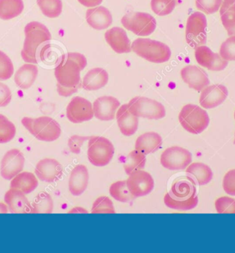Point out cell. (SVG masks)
Here are the masks:
<instances>
[{
    "instance_id": "30bf717a",
    "label": "cell",
    "mask_w": 235,
    "mask_h": 253,
    "mask_svg": "<svg viewBox=\"0 0 235 253\" xmlns=\"http://www.w3.org/2000/svg\"><path fill=\"white\" fill-rule=\"evenodd\" d=\"M207 20L200 12H195L188 18L186 27V40L192 48L204 45L207 41Z\"/></svg>"
},
{
    "instance_id": "5b68a950",
    "label": "cell",
    "mask_w": 235,
    "mask_h": 253,
    "mask_svg": "<svg viewBox=\"0 0 235 253\" xmlns=\"http://www.w3.org/2000/svg\"><path fill=\"white\" fill-rule=\"evenodd\" d=\"M132 49L137 55L146 61L158 64L169 61L171 56L169 46L150 39H137L132 43Z\"/></svg>"
},
{
    "instance_id": "6da1fadb",
    "label": "cell",
    "mask_w": 235,
    "mask_h": 253,
    "mask_svg": "<svg viewBox=\"0 0 235 253\" xmlns=\"http://www.w3.org/2000/svg\"><path fill=\"white\" fill-rule=\"evenodd\" d=\"M87 64L86 56L80 53L69 52L62 56L54 70L57 91L61 96H70L81 87V72Z\"/></svg>"
},
{
    "instance_id": "b9f144b4",
    "label": "cell",
    "mask_w": 235,
    "mask_h": 253,
    "mask_svg": "<svg viewBox=\"0 0 235 253\" xmlns=\"http://www.w3.org/2000/svg\"><path fill=\"white\" fill-rule=\"evenodd\" d=\"M220 56L226 61H235V36L229 37L222 44Z\"/></svg>"
},
{
    "instance_id": "ffe728a7",
    "label": "cell",
    "mask_w": 235,
    "mask_h": 253,
    "mask_svg": "<svg viewBox=\"0 0 235 253\" xmlns=\"http://www.w3.org/2000/svg\"><path fill=\"white\" fill-rule=\"evenodd\" d=\"M5 203L12 213H32V205L22 191L10 188L4 196Z\"/></svg>"
},
{
    "instance_id": "277c9868",
    "label": "cell",
    "mask_w": 235,
    "mask_h": 253,
    "mask_svg": "<svg viewBox=\"0 0 235 253\" xmlns=\"http://www.w3.org/2000/svg\"><path fill=\"white\" fill-rule=\"evenodd\" d=\"M22 123L28 131L40 141L51 142L61 136V129L59 123L49 117L24 118Z\"/></svg>"
},
{
    "instance_id": "44dd1931",
    "label": "cell",
    "mask_w": 235,
    "mask_h": 253,
    "mask_svg": "<svg viewBox=\"0 0 235 253\" xmlns=\"http://www.w3.org/2000/svg\"><path fill=\"white\" fill-rule=\"evenodd\" d=\"M105 38L113 50L118 54H126L132 51L130 39L123 28H111L105 33Z\"/></svg>"
},
{
    "instance_id": "4316f807",
    "label": "cell",
    "mask_w": 235,
    "mask_h": 253,
    "mask_svg": "<svg viewBox=\"0 0 235 253\" xmlns=\"http://www.w3.org/2000/svg\"><path fill=\"white\" fill-rule=\"evenodd\" d=\"M162 144V137L155 132L141 134L136 139L135 148L144 155L154 153Z\"/></svg>"
},
{
    "instance_id": "2e32d148",
    "label": "cell",
    "mask_w": 235,
    "mask_h": 253,
    "mask_svg": "<svg viewBox=\"0 0 235 253\" xmlns=\"http://www.w3.org/2000/svg\"><path fill=\"white\" fill-rule=\"evenodd\" d=\"M35 171L37 178L42 181L54 183L61 178L63 168L56 159L46 158L38 162Z\"/></svg>"
},
{
    "instance_id": "cb8c5ba5",
    "label": "cell",
    "mask_w": 235,
    "mask_h": 253,
    "mask_svg": "<svg viewBox=\"0 0 235 253\" xmlns=\"http://www.w3.org/2000/svg\"><path fill=\"white\" fill-rule=\"evenodd\" d=\"M116 120L120 130L127 137L133 135L139 128V118L134 116L129 110L127 104H123L116 113Z\"/></svg>"
},
{
    "instance_id": "836d02e7",
    "label": "cell",
    "mask_w": 235,
    "mask_h": 253,
    "mask_svg": "<svg viewBox=\"0 0 235 253\" xmlns=\"http://www.w3.org/2000/svg\"><path fill=\"white\" fill-rule=\"evenodd\" d=\"M109 194L116 201L121 203H128L135 198L131 194L126 180H120L113 183L109 187Z\"/></svg>"
},
{
    "instance_id": "7a4b0ae2",
    "label": "cell",
    "mask_w": 235,
    "mask_h": 253,
    "mask_svg": "<svg viewBox=\"0 0 235 253\" xmlns=\"http://www.w3.org/2000/svg\"><path fill=\"white\" fill-rule=\"evenodd\" d=\"M196 184L190 178H180L174 182L171 190L164 196V204L175 210H191L197 206Z\"/></svg>"
},
{
    "instance_id": "d6986e66",
    "label": "cell",
    "mask_w": 235,
    "mask_h": 253,
    "mask_svg": "<svg viewBox=\"0 0 235 253\" xmlns=\"http://www.w3.org/2000/svg\"><path fill=\"white\" fill-rule=\"evenodd\" d=\"M121 103L112 96H102L95 100L93 104L94 113L96 118L101 121H111L115 119L116 111Z\"/></svg>"
},
{
    "instance_id": "7bdbcfd3",
    "label": "cell",
    "mask_w": 235,
    "mask_h": 253,
    "mask_svg": "<svg viewBox=\"0 0 235 253\" xmlns=\"http://www.w3.org/2000/svg\"><path fill=\"white\" fill-rule=\"evenodd\" d=\"M223 188L226 194L235 196V169L228 171L223 179Z\"/></svg>"
},
{
    "instance_id": "3957f363",
    "label": "cell",
    "mask_w": 235,
    "mask_h": 253,
    "mask_svg": "<svg viewBox=\"0 0 235 253\" xmlns=\"http://www.w3.org/2000/svg\"><path fill=\"white\" fill-rule=\"evenodd\" d=\"M24 33L26 37L21 53L22 57L26 63L37 64L41 46L51 40V34L47 26L37 22L26 25Z\"/></svg>"
},
{
    "instance_id": "f1b7e54d",
    "label": "cell",
    "mask_w": 235,
    "mask_h": 253,
    "mask_svg": "<svg viewBox=\"0 0 235 253\" xmlns=\"http://www.w3.org/2000/svg\"><path fill=\"white\" fill-rule=\"evenodd\" d=\"M38 185V179L34 174L23 171L12 178L10 182V188L18 189L25 194H28L33 192Z\"/></svg>"
},
{
    "instance_id": "5bb4252c",
    "label": "cell",
    "mask_w": 235,
    "mask_h": 253,
    "mask_svg": "<svg viewBox=\"0 0 235 253\" xmlns=\"http://www.w3.org/2000/svg\"><path fill=\"white\" fill-rule=\"evenodd\" d=\"M25 159L18 149L8 150L3 156L1 163V175L4 179L12 180L22 172L24 167Z\"/></svg>"
},
{
    "instance_id": "f546056e",
    "label": "cell",
    "mask_w": 235,
    "mask_h": 253,
    "mask_svg": "<svg viewBox=\"0 0 235 253\" xmlns=\"http://www.w3.org/2000/svg\"><path fill=\"white\" fill-rule=\"evenodd\" d=\"M24 4L23 0H0V19L10 20L22 14Z\"/></svg>"
},
{
    "instance_id": "d590c367",
    "label": "cell",
    "mask_w": 235,
    "mask_h": 253,
    "mask_svg": "<svg viewBox=\"0 0 235 253\" xmlns=\"http://www.w3.org/2000/svg\"><path fill=\"white\" fill-rule=\"evenodd\" d=\"M181 1L182 0H151V9L157 15L167 16L171 14Z\"/></svg>"
},
{
    "instance_id": "52a82bcc",
    "label": "cell",
    "mask_w": 235,
    "mask_h": 253,
    "mask_svg": "<svg viewBox=\"0 0 235 253\" xmlns=\"http://www.w3.org/2000/svg\"><path fill=\"white\" fill-rule=\"evenodd\" d=\"M114 154V147L107 138L94 136L89 139L88 157L93 166L103 167L108 165Z\"/></svg>"
},
{
    "instance_id": "4fadbf2b",
    "label": "cell",
    "mask_w": 235,
    "mask_h": 253,
    "mask_svg": "<svg viewBox=\"0 0 235 253\" xmlns=\"http://www.w3.org/2000/svg\"><path fill=\"white\" fill-rule=\"evenodd\" d=\"M127 185L134 198L148 195L154 188V180L148 172L139 170L129 175Z\"/></svg>"
},
{
    "instance_id": "ba28073f",
    "label": "cell",
    "mask_w": 235,
    "mask_h": 253,
    "mask_svg": "<svg viewBox=\"0 0 235 253\" xmlns=\"http://www.w3.org/2000/svg\"><path fill=\"white\" fill-rule=\"evenodd\" d=\"M130 112L138 118L160 120L166 116L163 104L145 97H135L127 104Z\"/></svg>"
},
{
    "instance_id": "e575fe53",
    "label": "cell",
    "mask_w": 235,
    "mask_h": 253,
    "mask_svg": "<svg viewBox=\"0 0 235 253\" xmlns=\"http://www.w3.org/2000/svg\"><path fill=\"white\" fill-rule=\"evenodd\" d=\"M37 2L42 13L49 18L59 17L63 10L61 0H37Z\"/></svg>"
},
{
    "instance_id": "ee69618b",
    "label": "cell",
    "mask_w": 235,
    "mask_h": 253,
    "mask_svg": "<svg viewBox=\"0 0 235 253\" xmlns=\"http://www.w3.org/2000/svg\"><path fill=\"white\" fill-rule=\"evenodd\" d=\"M90 137H82L79 135H73L68 140V147L71 153L79 155L81 153V147L86 140H88Z\"/></svg>"
},
{
    "instance_id": "7dc6e473",
    "label": "cell",
    "mask_w": 235,
    "mask_h": 253,
    "mask_svg": "<svg viewBox=\"0 0 235 253\" xmlns=\"http://www.w3.org/2000/svg\"><path fill=\"white\" fill-rule=\"evenodd\" d=\"M8 212V208L6 204L0 203V213H7Z\"/></svg>"
},
{
    "instance_id": "d6a6232c",
    "label": "cell",
    "mask_w": 235,
    "mask_h": 253,
    "mask_svg": "<svg viewBox=\"0 0 235 253\" xmlns=\"http://www.w3.org/2000/svg\"><path fill=\"white\" fill-rule=\"evenodd\" d=\"M32 213H51L54 208L52 198L45 192H41L32 205Z\"/></svg>"
},
{
    "instance_id": "74e56055",
    "label": "cell",
    "mask_w": 235,
    "mask_h": 253,
    "mask_svg": "<svg viewBox=\"0 0 235 253\" xmlns=\"http://www.w3.org/2000/svg\"><path fill=\"white\" fill-rule=\"evenodd\" d=\"M112 201L107 196H100L93 203L92 213H115Z\"/></svg>"
},
{
    "instance_id": "c3c4849f",
    "label": "cell",
    "mask_w": 235,
    "mask_h": 253,
    "mask_svg": "<svg viewBox=\"0 0 235 253\" xmlns=\"http://www.w3.org/2000/svg\"><path fill=\"white\" fill-rule=\"evenodd\" d=\"M224 2L227 3V4H232L235 2V0H224Z\"/></svg>"
},
{
    "instance_id": "ac0fdd59",
    "label": "cell",
    "mask_w": 235,
    "mask_h": 253,
    "mask_svg": "<svg viewBox=\"0 0 235 253\" xmlns=\"http://www.w3.org/2000/svg\"><path fill=\"white\" fill-rule=\"evenodd\" d=\"M181 77L184 82L189 87L201 92L210 84V80L206 72L200 67L195 65H188L181 70Z\"/></svg>"
},
{
    "instance_id": "f907efd6",
    "label": "cell",
    "mask_w": 235,
    "mask_h": 253,
    "mask_svg": "<svg viewBox=\"0 0 235 253\" xmlns=\"http://www.w3.org/2000/svg\"></svg>"
},
{
    "instance_id": "8fae6325",
    "label": "cell",
    "mask_w": 235,
    "mask_h": 253,
    "mask_svg": "<svg viewBox=\"0 0 235 253\" xmlns=\"http://www.w3.org/2000/svg\"><path fill=\"white\" fill-rule=\"evenodd\" d=\"M191 153L180 146H172L164 150L160 157L162 166L169 170H183L192 163Z\"/></svg>"
},
{
    "instance_id": "bcb514c9",
    "label": "cell",
    "mask_w": 235,
    "mask_h": 253,
    "mask_svg": "<svg viewBox=\"0 0 235 253\" xmlns=\"http://www.w3.org/2000/svg\"><path fill=\"white\" fill-rule=\"evenodd\" d=\"M102 1L103 0H78V1L83 6L88 7V8L98 6L102 2Z\"/></svg>"
},
{
    "instance_id": "83f0119b",
    "label": "cell",
    "mask_w": 235,
    "mask_h": 253,
    "mask_svg": "<svg viewBox=\"0 0 235 253\" xmlns=\"http://www.w3.org/2000/svg\"><path fill=\"white\" fill-rule=\"evenodd\" d=\"M38 75V67L33 63L25 64L17 71L15 82L19 88L27 89L33 86Z\"/></svg>"
},
{
    "instance_id": "60d3db41",
    "label": "cell",
    "mask_w": 235,
    "mask_h": 253,
    "mask_svg": "<svg viewBox=\"0 0 235 253\" xmlns=\"http://www.w3.org/2000/svg\"><path fill=\"white\" fill-rule=\"evenodd\" d=\"M223 0H195L197 9L208 15L215 13L222 6Z\"/></svg>"
},
{
    "instance_id": "d4e9b609",
    "label": "cell",
    "mask_w": 235,
    "mask_h": 253,
    "mask_svg": "<svg viewBox=\"0 0 235 253\" xmlns=\"http://www.w3.org/2000/svg\"><path fill=\"white\" fill-rule=\"evenodd\" d=\"M108 81L107 71L102 68H94L85 76L82 86L87 91H96L107 85Z\"/></svg>"
},
{
    "instance_id": "484cf974",
    "label": "cell",
    "mask_w": 235,
    "mask_h": 253,
    "mask_svg": "<svg viewBox=\"0 0 235 253\" xmlns=\"http://www.w3.org/2000/svg\"><path fill=\"white\" fill-rule=\"evenodd\" d=\"M187 175L196 185L202 186L207 185L213 179V173L209 166L203 163H192L188 166L186 170Z\"/></svg>"
},
{
    "instance_id": "7402d4cb",
    "label": "cell",
    "mask_w": 235,
    "mask_h": 253,
    "mask_svg": "<svg viewBox=\"0 0 235 253\" xmlns=\"http://www.w3.org/2000/svg\"><path fill=\"white\" fill-rule=\"evenodd\" d=\"M88 24L97 31L107 29L113 22L110 11L104 6L90 8L86 12Z\"/></svg>"
},
{
    "instance_id": "f35d334b",
    "label": "cell",
    "mask_w": 235,
    "mask_h": 253,
    "mask_svg": "<svg viewBox=\"0 0 235 253\" xmlns=\"http://www.w3.org/2000/svg\"><path fill=\"white\" fill-rule=\"evenodd\" d=\"M14 73V66L10 58L4 52L0 51V81H6Z\"/></svg>"
},
{
    "instance_id": "9c48e42d",
    "label": "cell",
    "mask_w": 235,
    "mask_h": 253,
    "mask_svg": "<svg viewBox=\"0 0 235 253\" xmlns=\"http://www.w3.org/2000/svg\"><path fill=\"white\" fill-rule=\"evenodd\" d=\"M124 27L140 37L151 35L156 28V20L146 12H131L121 19Z\"/></svg>"
},
{
    "instance_id": "7c38bea8",
    "label": "cell",
    "mask_w": 235,
    "mask_h": 253,
    "mask_svg": "<svg viewBox=\"0 0 235 253\" xmlns=\"http://www.w3.org/2000/svg\"><path fill=\"white\" fill-rule=\"evenodd\" d=\"M66 116L74 124L90 121L94 116L91 102L81 97H74L67 107Z\"/></svg>"
},
{
    "instance_id": "603a6c76",
    "label": "cell",
    "mask_w": 235,
    "mask_h": 253,
    "mask_svg": "<svg viewBox=\"0 0 235 253\" xmlns=\"http://www.w3.org/2000/svg\"><path fill=\"white\" fill-rule=\"evenodd\" d=\"M89 171L84 165H77L73 168L69 180V190L72 195L79 196L84 194L89 183Z\"/></svg>"
},
{
    "instance_id": "681fc988",
    "label": "cell",
    "mask_w": 235,
    "mask_h": 253,
    "mask_svg": "<svg viewBox=\"0 0 235 253\" xmlns=\"http://www.w3.org/2000/svg\"><path fill=\"white\" fill-rule=\"evenodd\" d=\"M234 144H235V139H234Z\"/></svg>"
},
{
    "instance_id": "e0dca14e",
    "label": "cell",
    "mask_w": 235,
    "mask_h": 253,
    "mask_svg": "<svg viewBox=\"0 0 235 253\" xmlns=\"http://www.w3.org/2000/svg\"><path fill=\"white\" fill-rule=\"evenodd\" d=\"M228 95L229 91L223 84L208 86L201 91L199 103L204 109H214L222 104Z\"/></svg>"
},
{
    "instance_id": "9a60e30c",
    "label": "cell",
    "mask_w": 235,
    "mask_h": 253,
    "mask_svg": "<svg viewBox=\"0 0 235 253\" xmlns=\"http://www.w3.org/2000/svg\"><path fill=\"white\" fill-rule=\"evenodd\" d=\"M195 55L198 64L210 71L220 72L225 70L229 65V62L223 59L220 54L214 53L206 45L196 47Z\"/></svg>"
},
{
    "instance_id": "ab89813d",
    "label": "cell",
    "mask_w": 235,
    "mask_h": 253,
    "mask_svg": "<svg viewBox=\"0 0 235 253\" xmlns=\"http://www.w3.org/2000/svg\"><path fill=\"white\" fill-rule=\"evenodd\" d=\"M215 209L219 213H235V199L229 196H222L216 200Z\"/></svg>"
},
{
    "instance_id": "1f68e13d",
    "label": "cell",
    "mask_w": 235,
    "mask_h": 253,
    "mask_svg": "<svg viewBox=\"0 0 235 253\" xmlns=\"http://www.w3.org/2000/svg\"><path fill=\"white\" fill-rule=\"evenodd\" d=\"M221 19L229 36H235V2L232 4L222 3L220 8Z\"/></svg>"
},
{
    "instance_id": "8992f818",
    "label": "cell",
    "mask_w": 235,
    "mask_h": 253,
    "mask_svg": "<svg viewBox=\"0 0 235 253\" xmlns=\"http://www.w3.org/2000/svg\"><path fill=\"white\" fill-rule=\"evenodd\" d=\"M179 121L187 131L198 134L207 128L210 118L207 112L199 106L189 104L180 111Z\"/></svg>"
},
{
    "instance_id": "8d00e7d4",
    "label": "cell",
    "mask_w": 235,
    "mask_h": 253,
    "mask_svg": "<svg viewBox=\"0 0 235 253\" xmlns=\"http://www.w3.org/2000/svg\"><path fill=\"white\" fill-rule=\"evenodd\" d=\"M16 134L14 124L6 117L0 114V143H6L12 140Z\"/></svg>"
},
{
    "instance_id": "4dcf8cb0",
    "label": "cell",
    "mask_w": 235,
    "mask_h": 253,
    "mask_svg": "<svg viewBox=\"0 0 235 253\" xmlns=\"http://www.w3.org/2000/svg\"><path fill=\"white\" fill-rule=\"evenodd\" d=\"M146 164V157L144 154L134 150L125 158L124 169L128 175L144 169Z\"/></svg>"
},
{
    "instance_id": "f6af8a7d",
    "label": "cell",
    "mask_w": 235,
    "mask_h": 253,
    "mask_svg": "<svg viewBox=\"0 0 235 253\" xmlns=\"http://www.w3.org/2000/svg\"><path fill=\"white\" fill-rule=\"evenodd\" d=\"M12 100V93L9 87L0 83V107H6Z\"/></svg>"
}]
</instances>
